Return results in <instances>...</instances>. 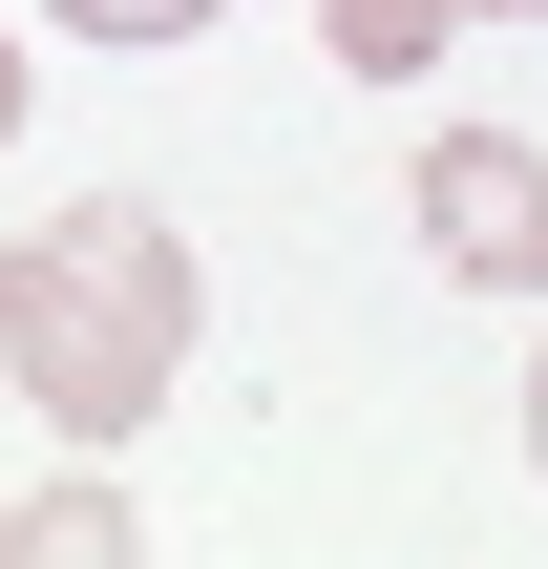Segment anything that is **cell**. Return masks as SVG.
<instances>
[{
    "mask_svg": "<svg viewBox=\"0 0 548 569\" xmlns=\"http://www.w3.org/2000/svg\"><path fill=\"white\" fill-rule=\"evenodd\" d=\"M190 232L148 211V190H84V211H42V232H0V380H21V422L42 443H84V465H127L148 422H169V380H190Z\"/></svg>",
    "mask_w": 548,
    "mask_h": 569,
    "instance_id": "cell-1",
    "label": "cell"
},
{
    "mask_svg": "<svg viewBox=\"0 0 548 569\" xmlns=\"http://www.w3.org/2000/svg\"><path fill=\"white\" fill-rule=\"evenodd\" d=\"M401 211H422V253H444L465 296H548V148L528 127H422Z\"/></svg>",
    "mask_w": 548,
    "mask_h": 569,
    "instance_id": "cell-2",
    "label": "cell"
},
{
    "mask_svg": "<svg viewBox=\"0 0 548 569\" xmlns=\"http://www.w3.org/2000/svg\"><path fill=\"white\" fill-rule=\"evenodd\" d=\"M0 569H148V507L63 443V486H21V507H0Z\"/></svg>",
    "mask_w": 548,
    "mask_h": 569,
    "instance_id": "cell-3",
    "label": "cell"
},
{
    "mask_svg": "<svg viewBox=\"0 0 548 569\" xmlns=\"http://www.w3.org/2000/svg\"><path fill=\"white\" fill-rule=\"evenodd\" d=\"M465 21H548V0H317V63L338 84H422Z\"/></svg>",
    "mask_w": 548,
    "mask_h": 569,
    "instance_id": "cell-4",
    "label": "cell"
},
{
    "mask_svg": "<svg viewBox=\"0 0 548 569\" xmlns=\"http://www.w3.org/2000/svg\"><path fill=\"white\" fill-rule=\"evenodd\" d=\"M42 21H63V42H106V63H148V42H211L232 0H42Z\"/></svg>",
    "mask_w": 548,
    "mask_h": 569,
    "instance_id": "cell-5",
    "label": "cell"
},
{
    "mask_svg": "<svg viewBox=\"0 0 548 569\" xmlns=\"http://www.w3.org/2000/svg\"><path fill=\"white\" fill-rule=\"evenodd\" d=\"M21 106H42V63H21V21H0V148H21Z\"/></svg>",
    "mask_w": 548,
    "mask_h": 569,
    "instance_id": "cell-6",
    "label": "cell"
},
{
    "mask_svg": "<svg viewBox=\"0 0 548 569\" xmlns=\"http://www.w3.org/2000/svg\"><path fill=\"white\" fill-rule=\"evenodd\" d=\"M528 486H548V359H528Z\"/></svg>",
    "mask_w": 548,
    "mask_h": 569,
    "instance_id": "cell-7",
    "label": "cell"
}]
</instances>
